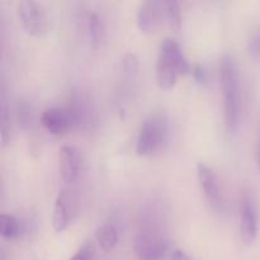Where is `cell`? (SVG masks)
Here are the masks:
<instances>
[{
  "mask_svg": "<svg viewBox=\"0 0 260 260\" xmlns=\"http://www.w3.org/2000/svg\"><path fill=\"white\" fill-rule=\"evenodd\" d=\"M140 228L135 236L134 250L140 260H161L168 250L162 230V218L156 207H147L141 213Z\"/></svg>",
  "mask_w": 260,
  "mask_h": 260,
  "instance_id": "obj_1",
  "label": "cell"
},
{
  "mask_svg": "<svg viewBox=\"0 0 260 260\" xmlns=\"http://www.w3.org/2000/svg\"><path fill=\"white\" fill-rule=\"evenodd\" d=\"M220 86L226 131L234 134L241 118V85L238 65L230 53L223 55L220 60Z\"/></svg>",
  "mask_w": 260,
  "mask_h": 260,
  "instance_id": "obj_2",
  "label": "cell"
},
{
  "mask_svg": "<svg viewBox=\"0 0 260 260\" xmlns=\"http://www.w3.org/2000/svg\"><path fill=\"white\" fill-rule=\"evenodd\" d=\"M192 73V66L183 53L179 43L172 38L161 42L156 60L157 85L164 90L172 89L180 75Z\"/></svg>",
  "mask_w": 260,
  "mask_h": 260,
  "instance_id": "obj_3",
  "label": "cell"
},
{
  "mask_svg": "<svg viewBox=\"0 0 260 260\" xmlns=\"http://www.w3.org/2000/svg\"><path fill=\"white\" fill-rule=\"evenodd\" d=\"M169 137V124L162 113H152L142 122L136 142V152L141 156L164 149Z\"/></svg>",
  "mask_w": 260,
  "mask_h": 260,
  "instance_id": "obj_4",
  "label": "cell"
},
{
  "mask_svg": "<svg viewBox=\"0 0 260 260\" xmlns=\"http://www.w3.org/2000/svg\"><path fill=\"white\" fill-rule=\"evenodd\" d=\"M17 13L25 32L30 36H42L48 29V20L42 5L35 0L17 3Z\"/></svg>",
  "mask_w": 260,
  "mask_h": 260,
  "instance_id": "obj_5",
  "label": "cell"
},
{
  "mask_svg": "<svg viewBox=\"0 0 260 260\" xmlns=\"http://www.w3.org/2000/svg\"><path fill=\"white\" fill-rule=\"evenodd\" d=\"M239 221H240L241 240L246 245H251L258 236V212L254 198L248 190H244L239 203Z\"/></svg>",
  "mask_w": 260,
  "mask_h": 260,
  "instance_id": "obj_6",
  "label": "cell"
},
{
  "mask_svg": "<svg viewBox=\"0 0 260 260\" xmlns=\"http://www.w3.org/2000/svg\"><path fill=\"white\" fill-rule=\"evenodd\" d=\"M197 175L202 192L211 207L217 212L225 211V201H223L222 190H221L220 179L217 174L208 165L200 162L197 165Z\"/></svg>",
  "mask_w": 260,
  "mask_h": 260,
  "instance_id": "obj_7",
  "label": "cell"
},
{
  "mask_svg": "<svg viewBox=\"0 0 260 260\" xmlns=\"http://www.w3.org/2000/svg\"><path fill=\"white\" fill-rule=\"evenodd\" d=\"M165 19L164 4L162 2H144L137 10V27L142 33H154Z\"/></svg>",
  "mask_w": 260,
  "mask_h": 260,
  "instance_id": "obj_8",
  "label": "cell"
},
{
  "mask_svg": "<svg viewBox=\"0 0 260 260\" xmlns=\"http://www.w3.org/2000/svg\"><path fill=\"white\" fill-rule=\"evenodd\" d=\"M41 122L50 134L56 135V136L65 134L74 126H76L75 119L68 107L66 108L50 107L45 109L41 117Z\"/></svg>",
  "mask_w": 260,
  "mask_h": 260,
  "instance_id": "obj_9",
  "label": "cell"
},
{
  "mask_svg": "<svg viewBox=\"0 0 260 260\" xmlns=\"http://www.w3.org/2000/svg\"><path fill=\"white\" fill-rule=\"evenodd\" d=\"M58 168L60 174L66 184H73L80 175L81 155L70 145H63L58 151Z\"/></svg>",
  "mask_w": 260,
  "mask_h": 260,
  "instance_id": "obj_10",
  "label": "cell"
},
{
  "mask_svg": "<svg viewBox=\"0 0 260 260\" xmlns=\"http://www.w3.org/2000/svg\"><path fill=\"white\" fill-rule=\"evenodd\" d=\"M68 197L65 192H60L56 197L55 206L52 213V228L56 233H62L66 230L70 221V212H69Z\"/></svg>",
  "mask_w": 260,
  "mask_h": 260,
  "instance_id": "obj_11",
  "label": "cell"
},
{
  "mask_svg": "<svg viewBox=\"0 0 260 260\" xmlns=\"http://www.w3.org/2000/svg\"><path fill=\"white\" fill-rule=\"evenodd\" d=\"M95 239L102 250L108 253L118 241V231L112 223H103L95 230Z\"/></svg>",
  "mask_w": 260,
  "mask_h": 260,
  "instance_id": "obj_12",
  "label": "cell"
},
{
  "mask_svg": "<svg viewBox=\"0 0 260 260\" xmlns=\"http://www.w3.org/2000/svg\"><path fill=\"white\" fill-rule=\"evenodd\" d=\"M22 234V223L17 217L3 213L0 216V235L8 240L18 239Z\"/></svg>",
  "mask_w": 260,
  "mask_h": 260,
  "instance_id": "obj_13",
  "label": "cell"
},
{
  "mask_svg": "<svg viewBox=\"0 0 260 260\" xmlns=\"http://www.w3.org/2000/svg\"><path fill=\"white\" fill-rule=\"evenodd\" d=\"M162 4H164L165 20L169 23L173 30H178L182 24V12H180L179 3L175 0H168L162 2Z\"/></svg>",
  "mask_w": 260,
  "mask_h": 260,
  "instance_id": "obj_14",
  "label": "cell"
},
{
  "mask_svg": "<svg viewBox=\"0 0 260 260\" xmlns=\"http://www.w3.org/2000/svg\"><path fill=\"white\" fill-rule=\"evenodd\" d=\"M86 30L94 46H98L102 38V22L95 13H89L86 15Z\"/></svg>",
  "mask_w": 260,
  "mask_h": 260,
  "instance_id": "obj_15",
  "label": "cell"
},
{
  "mask_svg": "<svg viewBox=\"0 0 260 260\" xmlns=\"http://www.w3.org/2000/svg\"><path fill=\"white\" fill-rule=\"evenodd\" d=\"M33 122V114L32 109H30L29 103L25 99H20L18 103V123H19L20 128L28 129L30 128Z\"/></svg>",
  "mask_w": 260,
  "mask_h": 260,
  "instance_id": "obj_16",
  "label": "cell"
},
{
  "mask_svg": "<svg viewBox=\"0 0 260 260\" xmlns=\"http://www.w3.org/2000/svg\"><path fill=\"white\" fill-rule=\"evenodd\" d=\"M94 256V246L93 244L85 241L83 245L80 246L78 251H76L75 255L69 260H93Z\"/></svg>",
  "mask_w": 260,
  "mask_h": 260,
  "instance_id": "obj_17",
  "label": "cell"
},
{
  "mask_svg": "<svg viewBox=\"0 0 260 260\" xmlns=\"http://www.w3.org/2000/svg\"><path fill=\"white\" fill-rule=\"evenodd\" d=\"M122 65H123L124 71L129 74H136L139 71V60H137L136 55L132 52L124 53L123 58H122Z\"/></svg>",
  "mask_w": 260,
  "mask_h": 260,
  "instance_id": "obj_18",
  "label": "cell"
},
{
  "mask_svg": "<svg viewBox=\"0 0 260 260\" xmlns=\"http://www.w3.org/2000/svg\"><path fill=\"white\" fill-rule=\"evenodd\" d=\"M192 75L194 78V80L197 81L198 84L203 85V84L207 83L208 80V74L206 71V69L203 68L201 63H196L194 66L192 68Z\"/></svg>",
  "mask_w": 260,
  "mask_h": 260,
  "instance_id": "obj_19",
  "label": "cell"
},
{
  "mask_svg": "<svg viewBox=\"0 0 260 260\" xmlns=\"http://www.w3.org/2000/svg\"><path fill=\"white\" fill-rule=\"evenodd\" d=\"M249 51L253 56H260V33L255 35L249 42Z\"/></svg>",
  "mask_w": 260,
  "mask_h": 260,
  "instance_id": "obj_20",
  "label": "cell"
},
{
  "mask_svg": "<svg viewBox=\"0 0 260 260\" xmlns=\"http://www.w3.org/2000/svg\"><path fill=\"white\" fill-rule=\"evenodd\" d=\"M170 260H192V259H190V256L188 255L185 251L180 250V249H175V250L172 253Z\"/></svg>",
  "mask_w": 260,
  "mask_h": 260,
  "instance_id": "obj_21",
  "label": "cell"
},
{
  "mask_svg": "<svg viewBox=\"0 0 260 260\" xmlns=\"http://www.w3.org/2000/svg\"><path fill=\"white\" fill-rule=\"evenodd\" d=\"M255 155H256V162H258V167H259V169H260V132H259L258 140H256Z\"/></svg>",
  "mask_w": 260,
  "mask_h": 260,
  "instance_id": "obj_22",
  "label": "cell"
}]
</instances>
